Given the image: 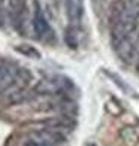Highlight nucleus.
<instances>
[{
  "label": "nucleus",
  "mask_w": 139,
  "mask_h": 146,
  "mask_svg": "<svg viewBox=\"0 0 139 146\" xmlns=\"http://www.w3.org/2000/svg\"><path fill=\"white\" fill-rule=\"evenodd\" d=\"M121 137H123V140H124L126 143H129V145H135V143L139 140L138 133H136L133 128H130V127L123 128V131H121Z\"/></svg>",
  "instance_id": "9"
},
{
  "label": "nucleus",
  "mask_w": 139,
  "mask_h": 146,
  "mask_svg": "<svg viewBox=\"0 0 139 146\" xmlns=\"http://www.w3.org/2000/svg\"><path fill=\"white\" fill-rule=\"evenodd\" d=\"M45 128H51V130H55V131H60L63 134L72 131L74 128V122L72 119H69L67 116H54V118H48L42 122Z\"/></svg>",
  "instance_id": "6"
},
{
  "label": "nucleus",
  "mask_w": 139,
  "mask_h": 146,
  "mask_svg": "<svg viewBox=\"0 0 139 146\" xmlns=\"http://www.w3.org/2000/svg\"><path fill=\"white\" fill-rule=\"evenodd\" d=\"M19 52H21L23 55L29 57V58H41V52H39L36 48H33L30 45H21L17 48Z\"/></svg>",
  "instance_id": "10"
},
{
  "label": "nucleus",
  "mask_w": 139,
  "mask_h": 146,
  "mask_svg": "<svg viewBox=\"0 0 139 146\" xmlns=\"http://www.w3.org/2000/svg\"><path fill=\"white\" fill-rule=\"evenodd\" d=\"M23 146H48V145H45V143H41V142H37V140H33V139L27 137L25 139V142Z\"/></svg>",
  "instance_id": "11"
},
{
  "label": "nucleus",
  "mask_w": 139,
  "mask_h": 146,
  "mask_svg": "<svg viewBox=\"0 0 139 146\" xmlns=\"http://www.w3.org/2000/svg\"><path fill=\"white\" fill-rule=\"evenodd\" d=\"M18 70L19 67L17 66V63L5 61V60L2 61V64H0V96L6 94V91L11 88Z\"/></svg>",
  "instance_id": "3"
},
{
  "label": "nucleus",
  "mask_w": 139,
  "mask_h": 146,
  "mask_svg": "<svg viewBox=\"0 0 139 146\" xmlns=\"http://www.w3.org/2000/svg\"><path fill=\"white\" fill-rule=\"evenodd\" d=\"M11 19L17 30H21L25 21V0H9Z\"/></svg>",
  "instance_id": "5"
},
{
  "label": "nucleus",
  "mask_w": 139,
  "mask_h": 146,
  "mask_svg": "<svg viewBox=\"0 0 139 146\" xmlns=\"http://www.w3.org/2000/svg\"><path fill=\"white\" fill-rule=\"evenodd\" d=\"M30 139L37 140L41 143H45L48 146H63L66 143V136L60 131L51 130V128H41V130H35L29 134Z\"/></svg>",
  "instance_id": "2"
},
{
  "label": "nucleus",
  "mask_w": 139,
  "mask_h": 146,
  "mask_svg": "<svg viewBox=\"0 0 139 146\" xmlns=\"http://www.w3.org/2000/svg\"><path fill=\"white\" fill-rule=\"evenodd\" d=\"M66 14L69 23L74 27H78L82 19V3L81 0H66Z\"/></svg>",
  "instance_id": "7"
},
{
  "label": "nucleus",
  "mask_w": 139,
  "mask_h": 146,
  "mask_svg": "<svg viewBox=\"0 0 139 146\" xmlns=\"http://www.w3.org/2000/svg\"><path fill=\"white\" fill-rule=\"evenodd\" d=\"M35 15H33V30H35L36 36L39 39H48L52 36V29L48 23V19L45 18L41 6L37 3L35 5Z\"/></svg>",
  "instance_id": "4"
},
{
  "label": "nucleus",
  "mask_w": 139,
  "mask_h": 146,
  "mask_svg": "<svg viewBox=\"0 0 139 146\" xmlns=\"http://www.w3.org/2000/svg\"><path fill=\"white\" fill-rule=\"evenodd\" d=\"M66 43H67L70 48H76V45H78V30L76 27H74V25H70V27L66 30Z\"/></svg>",
  "instance_id": "8"
},
{
  "label": "nucleus",
  "mask_w": 139,
  "mask_h": 146,
  "mask_svg": "<svg viewBox=\"0 0 139 146\" xmlns=\"http://www.w3.org/2000/svg\"><path fill=\"white\" fill-rule=\"evenodd\" d=\"M138 72H139V61H138Z\"/></svg>",
  "instance_id": "13"
},
{
  "label": "nucleus",
  "mask_w": 139,
  "mask_h": 146,
  "mask_svg": "<svg viewBox=\"0 0 139 146\" xmlns=\"http://www.w3.org/2000/svg\"><path fill=\"white\" fill-rule=\"evenodd\" d=\"M3 21V0H0V23Z\"/></svg>",
  "instance_id": "12"
},
{
  "label": "nucleus",
  "mask_w": 139,
  "mask_h": 146,
  "mask_svg": "<svg viewBox=\"0 0 139 146\" xmlns=\"http://www.w3.org/2000/svg\"><path fill=\"white\" fill-rule=\"evenodd\" d=\"M31 81V73L29 69H19L17 76L12 82L11 88L6 91V100L8 103H19L27 96V88Z\"/></svg>",
  "instance_id": "1"
},
{
  "label": "nucleus",
  "mask_w": 139,
  "mask_h": 146,
  "mask_svg": "<svg viewBox=\"0 0 139 146\" xmlns=\"http://www.w3.org/2000/svg\"><path fill=\"white\" fill-rule=\"evenodd\" d=\"M2 61H3V60H0V64H2Z\"/></svg>",
  "instance_id": "14"
}]
</instances>
